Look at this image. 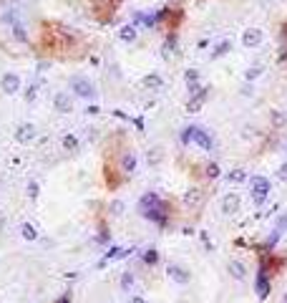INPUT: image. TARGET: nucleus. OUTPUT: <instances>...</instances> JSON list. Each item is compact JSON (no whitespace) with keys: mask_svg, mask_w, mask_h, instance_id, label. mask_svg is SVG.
I'll return each instance as SVG.
<instances>
[{"mask_svg":"<svg viewBox=\"0 0 287 303\" xmlns=\"http://www.w3.org/2000/svg\"><path fill=\"white\" fill-rule=\"evenodd\" d=\"M20 235H23L25 240H38V227L30 225V222H23V225H20Z\"/></svg>","mask_w":287,"mask_h":303,"instance_id":"22","label":"nucleus"},{"mask_svg":"<svg viewBox=\"0 0 287 303\" xmlns=\"http://www.w3.org/2000/svg\"><path fill=\"white\" fill-rule=\"evenodd\" d=\"M184 79H187V84H189V91H191V94H196V91H202V88H196V84H199V71L189 68V71L184 73Z\"/></svg>","mask_w":287,"mask_h":303,"instance_id":"18","label":"nucleus"},{"mask_svg":"<svg viewBox=\"0 0 287 303\" xmlns=\"http://www.w3.org/2000/svg\"><path fill=\"white\" fill-rule=\"evenodd\" d=\"M28 195L33 197V200L38 197V182H30V185H28Z\"/></svg>","mask_w":287,"mask_h":303,"instance_id":"36","label":"nucleus"},{"mask_svg":"<svg viewBox=\"0 0 287 303\" xmlns=\"http://www.w3.org/2000/svg\"><path fill=\"white\" fill-rule=\"evenodd\" d=\"M282 43H287V23L282 25Z\"/></svg>","mask_w":287,"mask_h":303,"instance_id":"42","label":"nucleus"},{"mask_svg":"<svg viewBox=\"0 0 287 303\" xmlns=\"http://www.w3.org/2000/svg\"><path fill=\"white\" fill-rule=\"evenodd\" d=\"M227 179H230L232 185H237V182H245L247 179V172L245 170H232L230 174H227Z\"/></svg>","mask_w":287,"mask_h":303,"instance_id":"31","label":"nucleus"},{"mask_svg":"<svg viewBox=\"0 0 287 303\" xmlns=\"http://www.w3.org/2000/svg\"><path fill=\"white\" fill-rule=\"evenodd\" d=\"M161 162V149H149V164H159Z\"/></svg>","mask_w":287,"mask_h":303,"instance_id":"34","label":"nucleus"},{"mask_svg":"<svg viewBox=\"0 0 287 303\" xmlns=\"http://www.w3.org/2000/svg\"><path fill=\"white\" fill-rule=\"evenodd\" d=\"M96 3H101V5H106V8H116L118 0H96Z\"/></svg>","mask_w":287,"mask_h":303,"instance_id":"39","label":"nucleus"},{"mask_svg":"<svg viewBox=\"0 0 287 303\" xmlns=\"http://www.w3.org/2000/svg\"><path fill=\"white\" fill-rule=\"evenodd\" d=\"M118 38L124 41V43H134L136 41V25H124L118 30Z\"/></svg>","mask_w":287,"mask_h":303,"instance_id":"20","label":"nucleus"},{"mask_svg":"<svg viewBox=\"0 0 287 303\" xmlns=\"http://www.w3.org/2000/svg\"><path fill=\"white\" fill-rule=\"evenodd\" d=\"M161 84H164V81H161L159 73H146V76H144V86H146V88H161Z\"/></svg>","mask_w":287,"mask_h":303,"instance_id":"25","label":"nucleus"},{"mask_svg":"<svg viewBox=\"0 0 287 303\" xmlns=\"http://www.w3.org/2000/svg\"><path fill=\"white\" fill-rule=\"evenodd\" d=\"M249 187H252V202H254L257 207H260V205H265L267 195L272 192L269 179H267V177H262V174H254V177L249 179Z\"/></svg>","mask_w":287,"mask_h":303,"instance_id":"2","label":"nucleus"},{"mask_svg":"<svg viewBox=\"0 0 287 303\" xmlns=\"http://www.w3.org/2000/svg\"><path fill=\"white\" fill-rule=\"evenodd\" d=\"M280 238H282V233H280L277 227H275V230H272V233L267 235V240H265L262 245H260V250H262V253H272V250H275V245L280 242Z\"/></svg>","mask_w":287,"mask_h":303,"instance_id":"16","label":"nucleus"},{"mask_svg":"<svg viewBox=\"0 0 287 303\" xmlns=\"http://www.w3.org/2000/svg\"><path fill=\"white\" fill-rule=\"evenodd\" d=\"M242 43H245V48H254V45L262 43V30L260 28H247L245 33H242Z\"/></svg>","mask_w":287,"mask_h":303,"instance_id":"13","label":"nucleus"},{"mask_svg":"<svg viewBox=\"0 0 287 303\" xmlns=\"http://www.w3.org/2000/svg\"><path fill=\"white\" fill-rule=\"evenodd\" d=\"M103 172H106V187H109V190H116L121 179H118L116 172L111 170V164H106V167H103Z\"/></svg>","mask_w":287,"mask_h":303,"instance_id":"19","label":"nucleus"},{"mask_svg":"<svg viewBox=\"0 0 287 303\" xmlns=\"http://www.w3.org/2000/svg\"><path fill=\"white\" fill-rule=\"evenodd\" d=\"M277 179H282V182H287V162L280 167V170H277Z\"/></svg>","mask_w":287,"mask_h":303,"instance_id":"37","label":"nucleus"},{"mask_svg":"<svg viewBox=\"0 0 287 303\" xmlns=\"http://www.w3.org/2000/svg\"><path fill=\"white\" fill-rule=\"evenodd\" d=\"M275 227H277L280 233H285V230H287V212H280V217H277Z\"/></svg>","mask_w":287,"mask_h":303,"instance_id":"35","label":"nucleus"},{"mask_svg":"<svg viewBox=\"0 0 287 303\" xmlns=\"http://www.w3.org/2000/svg\"><path fill=\"white\" fill-rule=\"evenodd\" d=\"M207 91H209V88H202V91H196V99L191 96V101H189V106H187L189 111H196V109H199V106L204 104V99H207Z\"/></svg>","mask_w":287,"mask_h":303,"instance_id":"23","label":"nucleus"},{"mask_svg":"<svg viewBox=\"0 0 287 303\" xmlns=\"http://www.w3.org/2000/svg\"><path fill=\"white\" fill-rule=\"evenodd\" d=\"M254 291H257V296H260V301H265L272 293V281L267 276H262V273H257L254 276Z\"/></svg>","mask_w":287,"mask_h":303,"instance_id":"11","label":"nucleus"},{"mask_svg":"<svg viewBox=\"0 0 287 303\" xmlns=\"http://www.w3.org/2000/svg\"><path fill=\"white\" fill-rule=\"evenodd\" d=\"M164 48H166V56H176V38L174 36H169V38H166V45H164Z\"/></svg>","mask_w":287,"mask_h":303,"instance_id":"33","label":"nucleus"},{"mask_svg":"<svg viewBox=\"0 0 287 303\" xmlns=\"http://www.w3.org/2000/svg\"><path fill=\"white\" fill-rule=\"evenodd\" d=\"M287 265V258H275V253H262L260 255V270L262 276H267L272 281V276H277V273H282Z\"/></svg>","mask_w":287,"mask_h":303,"instance_id":"1","label":"nucleus"},{"mask_svg":"<svg viewBox=\"0 0 287 303\" xmlns=\"http://www.w3.org/2000/svg\"><path fill=\"white\" fill-rule=\"evenodd\" d=\"M144 263H146V265H156V263H159V250H156V248L144 250Z\"/></svg>","mask_w":287,"mask_h":303,"instance_id":"28","label":"nucleus"},{"mask_svg":"<svg viewBox=\"0 0 287 303\" xmlns=\"http://www.w3.org/2000/svg\"><path fill=\"white\" fill-rule=\"evenodd\" d=\"M136 167H139V159H136L134 152H124L121 154V174L124 177H131L136 172Z\"/></svg>","mask_w":287,"mask_h":303,"instance_id":"8","label":"nucleus"},{"mask_svg":"<svg viewBox=\"0 0 287 303\" xmlns=\"http://www.w3.org/2000/svg\"><path fill=\"white\" fill-rule=\"evenodd\" d=\"M282 303H287V291H285V296H282Z\"/></svg>","mask_w":287,"mask_h":303,"instance_id":"43","label":"nucleus"},{"mask_svg":"<svg viewBox=\"0 0 287 303\" xmlns=\"http://www.w3.org/2000/svg\"><path fill=\"white\" fill-rule=\"evenodd\" d=\"M63 149L66 152H76V149H78V136H76V134H66L63 136Z\"/></svg>","mask_w":287,"mask_h":303,"instance_id":"26","label":"nucleus"},{"mask_svg":"<svg viewBox=\"0 0 287 303\" xmlns=\"http://www.w3.org/2000/svg\"><path fill=\"white\" fill-rule=\"evenodd\" d=\"M36 134H38L36 124H20L18 131H15V142H20V144H30V142L36 139Z\"/></svg>","mask_w":287,"mask_h":303,"instance_id":"9","label":"nucleus"},{"mask_svg":"<svg viewBox=\"0 0 287 303\" xmlns=\"http://www.w3.org/2000/svg\"><path fill=\"white\" fill-rule=\"evenodd\" d=\"M239 195L237 192H230V195H224V200H222V212L224 215H234V212H239Z\"/></svg>","mask_w":287,"mask_h":303,"instance_id":"12","label":"nucleus"},{"mask_svg":"<svg viewBox=\"0 0 287 303\" xmlns=\"http://www.w3.org/2000/svg\"><path fill=\"white\" fill-rule=\"evenodd\" d=\"M230 48H232V41H222V43H217L214 48H211V58H222L224 53H230Z\"/></svg>","mask_w":287,"mask_h":303,"instance_id":"24","label":"nucleus"},{"mask_svg":"<svg viewBox=\"0 0 287 303\" xmlns=\"http://www.w3.org/2000/svg\"><path fill=\"white\" fill-rule=\"evenodd\" d=\"M53 106H56V111H60V114H71V111H73V99H71V94H66V91L56 94V96H53Z\"/></svg>","mask_w":287,"mask_h":303,"instance_id":"10","label":"nucleus"},{"mask_svg":"<svg viewBox=\"0 0 287 303\" xmlns=\"http://www.w3.org/2000/svg\"><path fill=\"white\" fill-rule=\"evenodd\" d=\"M219 172H222V170H219V164H217V162L204 164V174H207L209 179H217V177H219Z\"/></svg>","mask_w":287,"mask_h":303,"instance_id":"30","label":"nucleus"},{"mask_svg":"<svg viewBox=\"0 0 287 303\" xmlns=\"http://www.w3.org/2000/svg\"><path fill=\"white\" fill-rule=\"evenodd\" d=\"M176 3H179V0H176Z\"/></svg>","mask_w":287,"mask_h":303,"instance_id":"44","label":"nucleus"},{"mask_svg":"<svg viewBox=\"0 0 287 303\" xmlns=\"http://www.w3.org/2000/svg\"><path fill=\"white\" fill-rule=\"evenodd\" d=\"M269 121H272V127H275V129H282L287 124V114L280 111V109H275V111L269 114Z\"/></svg>","mask_w":287,"mask_h":303,"instance_id":"21","label":"nucleus"},{"mask_svg":"<svg viewBox=\"0 0 287 303\" xmlns=\"http://www.w3.org/2000/svg\"><path fill=\"white\" fill-rule=\"evenodd\" d=\"M71 301H73V293H71V291H66V293L60 296V298H58L56 303H71Z\"/></svg>","mask_w":287,"mask_h":303,"instance_id":"38","label":"nucleus"},{"mask_svg":"<svg viewBox=\"0 0 287 303\" xmlns=\"http://www.w3.org/2000/svg\"><path fill=\"white\" fill-rule=\"evenodd\" d=\"M33 99H36V86H30L28 88V101H33Z\"/></svg>","mask_w":287,"mask_h":303,"instance_id":"40","label":"nucleus"},{"mask_svg":"<svg viewBox=\"0 0 287 303\" xmlns=\"http://www.w3.org/2000/svg\"><path fill=\"white\" fill-rule=\"evenodd\" d=\"M184 205H187L189 210H199V207L204 205V190H199V187L187 190V195H184Z\"/></svg>","mask_w":287,"mask_h":303,"instance_id":"6","label":"nucleus"},{"mask_svg":"<svg viewBox=\"0 0 287 303\" xmlns=\"http://www.w3.org/2000/svg\"><path fill=\"white\" fill-rule=\"evenodd\" d=\"M124 210H126V205L121 202V200H111V205H109V212H111L114 217H121V215H124Z\"/></svg>","mask_w":287,"mask_h":303,"instance_id":"29","label":"nucleus"},{"mask_svg":"<svg viewBox=\"0 0 287 303\" xmlns=\"http://www.w3.org/2000/svg\"><path fill=\"white\" fill-rule=\"evenodd\" d=\"M166 276H169L174 283H179V285H189L191 283V273L184 265H176V263H172L169 268H166Z\"/></svg>","mask_w":287,"mask_h":303,"instance_id":"4","label":"nucleus"},{"mask_svg":"<svg viewBox=\"0 0 287 303\" xmlns=\"http://www.w3.org/2000/svg\"><path fill=\"white\" fill-rule=\"evenodd\" d=\"M0 88H3L8 96L18 94V91H20V76H18V73H13V71L3 73V79H0Z\"/></svg>","mask_w":287,"mask_h":303,"instance_id":"5","label":"nucleus"},{"mask_svg":"<svg viewBox=\"0 0 287 303\" xmlns=\"http://www.w3.org/2000/svg\"><path fill=\"white\" fill-rule=\"evenodd\" d=\"M187 129H189V136H191L194 144H199V147L207 149V152L211 149V139H209V134H207L202 127H187Z\"/></svg>","mask_w":287,"mask_h":303,"instance_id":"7","label":"nucleus"},{"mask_svg":"<svg viewBox=\"0 0 287 303\" xmlns=\"http://www.w3.org/2000/svg\"><path fill=\"white\" fill-rule=\"evenodd\" d=\"M260 76H262V66H249L247 73H245V79L247 81H254V79H260Z\"/></svg>","mask_w":287,"mask_h":303,"instance_id":"32","label":"nucleus"},{"mask_svg":"<svg viewBox=\"0 0 287 303\" xmlns=\"http://www.w3.org/2000/svg\"><path fill=\"white\" fill-rule=\"evenodd\" d=\"M13 36H15V41H20V43H28V33H25V28L15 21L13 23Z\"/></svg>","mask_w":287,"mask_h":303,"instance_id":"27","label":"nucleus"},{"mask_svg":"<svg viewBox=\"0 0 287 303\" xmlns=\"http://www.w3.org/2000/svg\"><path fill=\"white\" fill-rule=\"evenodd\" d=\"M164 205V200L156 195V192H146L141 200H139V210L141 212H146V210H154V207H161Z\"/></svg>","mask_w":287,"mask_h":303,"instance_id":"15","label":"nucleus"},{"mask_svg":"<svg viewBox=\"0 0 287 303\" xmlns=\"http://www.w3.org/2000/svg\"><path fill=\"white\" fill-rule=\"evenodd\" d=\"M227 273H230L234 281H245L247 278V268H245L242 260H237V258H232V260L227 263Z\"/></svg>","mask_w":287,"mask_h":303,"instance_id":"14","label":"nucleus"},{"mask_svg":"<svg viewBox=\"0 0 287 303\" xmlns=\"http://www.w3.org/2000/svg\"><path fill=\"white\" fill-rule=\"evenodd\" d=\"M71 88H73V94L81 96V99H96V86L91 84L88 79H83V76H73Z\"/></svg>","mask_w":287,"mask_h":303,"instance_id":"3","label":"nucleus"},{"mask_svg":"<svg viewBox=\"0 0 287 303\" xmlns=\"http://www.w3.org/2000/svg\"><path fill=\"white\" fill-rule=\"evenodd\" d=\"M131 303H146L141 296H131Z\"/></svg>","mask_w":287,"mask_h":303,"instance_id":"41","label":"nucleus"},{"mask_svg":"<svg viewBox=\"0 0 287 303\" xmlns=\"http://www.w3.org/2000/svg\"><path fill=\"white\" fill-rule=\"evenodd\" d=\"M134 288H136L134 273H124V276H121V291H124V293H131V296H134Z\"/></svg>","mask_w":287,"mask_h":303,"instance_id":"17","label":"nucleus"}]
</instances>
